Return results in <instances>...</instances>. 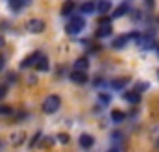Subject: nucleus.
<instances>
[{
    "mask_svg": "<svg viewBox=\"0 0 159 152\" xmlns=\"http://www.w3.org/2000/svg\"><path fill=\"white\" fill-rule=\"evenodd\" d=\"M44 28H46V24H44L41 19H30V21L26 22V30H28L30 34H43Z\"/></svg>",
    "mask_w": 159,
    "mask_h": 152,
    "instance_id": "nucleus-3",
    "label": "nucleus"
},
{
    "mask_svg": "<svg viewBox=\"0 0 159 152\" xmlns=\"http://www.w3.org/2000/svg\"><path fill=\"white\" fill-rule=\"evenodd\" d=\"M48 67H50L48 58L41 54V58L37 59V63H35V69H37V71H41V73H46V71H48Z\"/></svg>",
    "mask_w": 159,
    "mask_h": 152,
    "instance_id": "nucleus-13",
    "label": "nucleus"
},
{
    "mask_svg": "<svg viewBox=\"0 0 159 152\" xmlns=\"http://www.w3.org/2000/svg\"><path fill=\"white\" fill-rule=\"evenodd\" d=\"M80 9H81V13L85 15V13H93V11L96 9V6H94V2H83Z\"/></svg>",
    "mask_w": 159,
    "mask_h": 152,
    "instance_id": "nucleus-18",
    "label": "nucleus"
},
{
    "mask_svg": "<svg viewBox=\"0 0 159 152\" xmlns=\"http://www.w3.org/2000/svg\"><path fill=\"white\" fill-rule=\"evenodd\" d=\"M124 119H126V113H124V112H120V110H113V112H111V121H113V122L119 124V122H124Z\"/></svg>",
    "mask_w": 159,
    "mask_h": 152,
    "instance_id": "nucleus-17",
    "label": "nucleus"
},
{
    "mask_svg": "<svg viewBox=\"0 0 159 152\" xmlns=\"http://www.w3.org/2000/svg\"><path fill=\"white\" fill-rule=\"evenodd\" d=\"M128 41H129V39H128V36H119V37H115L113 39V48H124V46H126V45H128Z\"/></svg>",
    "mask_w": 159,
    "mask_h": 152,
    "instance_id": "nucleus-14",
    "label": "nucleus"
},
{
    "mask_svg": "<svg viewBox=\"0 0 159 152\" xmlns=\"http://www.w3.org/2000/svg\"><path fill=\"white\" fill-rule=\"evenodd\" d=\"M59 106H61V98L57 97V95H48L44 100H43V112L46 115H52V113H56L57 110H59Z\"/></svg>",
    "mask_w": 159,
    "mask_h": 152,
    "instance_id": "nucleus-1",
    "label": "nucleus"
},
{
    "mask_svg": "<svg viewBox=\"0 0 159 152\" xmlns=\"http://www.w3.org/2000/svg\"><path fill=\"white\" fill-rule=\"evenodd\" d=\"M13 113V106L9 104H0V115H11Z\"/></svg>",
    "mask_w": 159,
    "mask_h": 152,
    "instance_id": "nucleus-19",
    "label": "nucleus"
},
{
    "mask_svg": "<svg viewBox=\"0 0 159 152\" xmlns=\"http://www.w3.org/2000/svg\"><path fill=\"white\" fill-rule=\"evenodd\" d=\"M124 98H126L129 104H139V102H141V93H137L135 89H133V91H126V93H124Z\"/></svg>",
    "mask_w": 159,
    "mask_h": 152,
    "instance_id": "nucleus-10",
    "label": "nucleus"
},
{
    "mask_svg": "<svg viewBox=\"0 0 159 152\" xmlns=\"http://www.w3.org/2000/svg\"><path fill=\"white\" fill-rule=\"evenodd\" d=\"M94 145V137L91 134H81L80 135V147L81 149H91Z\"/></svg>",
    "mask_w": 159,
    "mask_h": 152,
    "instance_id": "nucleus-8",
    "label": "nucleus"
},
{
    "mask_svg": "<svg viewBox=\"0 0 159 152\" xmlns=\"http://www.w3.org/2000/svg\"><path fill=\"white\" fill-rule=\"evenodd\" d=\"M74 9H76V2L74 0H65L63 6H61V15L63 17H69V15L74 13Z\"/></svg>",
    "mask_w": 159,
    "mask_h": 152,
    "instance_id": "nucleus-6",
    "label": "nucleus"
},
{
    "mask_svg": "<svg viewBox=\"0 0 159 152\" xmlns=\"http://www.w3.org/2000/svg\"><path fill=\"white\" fill-rule=\"evenodd\" d=\"M2 45H4V39L0 37V46H2Z\"/></svg>",
    "mask_w": 159,
    "mask_h": 152,
    "instance_id": "nucleus-29",
    "label": "nucleus"
},
{
    "mask_svg": "<svg viewBox=\"0 0 159 152\" xmlns=\"http://www.w3.org/2000/svg\"><path fill=\"white\" fill-rule=\"evenodd\" d=\"M69 78L74 82V83H87V80H89V76H87V71H72L70 74H69Z\"/></svg>",
    "mask_w": 159,
    "mask_h": 152,
    "instance_id": "nucleus-5",
    "label": "nucleus"
},
{
    "mask_svg": "<svg viewBox=\"0 0 159 152\" xmlns=\"http://www.w3.org/2000/svg\"><path fill=\"white\" fill-rule=\"evenodd\" d=\"M43 145H46V147H50V145H52V139H44V143H43Z\"/></svg>",
    "mask_w": 159,
    "mask_h": 152,
    "instance_id": "nucleus-26",
    "label": "nucleus"
},
{
    "mask_svg": "<svg viewBox=\"0 0 159 152\" xmlns=\"http://www.w3.org/2000/svg\"><path fill=\"white\" fill-rule=\"evenodd\" d=\"M41 58V52H34V54H30V56H26L24 59H22V63H20V69H28V67H35V63H37V59Z\"/></svg>",
    "mask_w": 159,
    "mask_h": 152,
    "instance_id": "nucleus-4",
    "label": "nucleus"
},
{
    "mask_svg": "<svg viewBox=\"0 0 159 152\" xmlns=\"http://www.w3.org/2000/svg\"><path fill=\"white\" fill-rule=\"evenodd\" d=\"M6 93H7V87H6V85H0V98L6 97Z\"/></svg>",
    "mask_w": 159,
    "mask_h": 152,
    "instance_id": "nucleus-24",
    "label": "nucleus"
},
{
    "mask_svg": "<svg viewBox=\"0 0 159 152\" xmlns=\"http://www.w3.org/2000/svg\"><path fill=\"white\" fill-rule=\"evenodd\" d=\"M24 139H26L24 132H15V134H11V137H9V141H11V145H13V147L22 145V143H24Z\"/></svg>",
    "mask_w": 159,
    "mask_h": 152,
    "instance_id": "nucleus-11",
    "label": "nucleus"
},
{
    "mask_svg": "<svg viewBox=\"0 0 159 152\" xmlns=\"http://www.w3.org/2000/svg\"><path fill=\"white\" fill-rule=\"evenodd\" d=\"M96 9L100 11V15H106V13L111 9V2H109V0H102V2H98Z\"/></svg>",
    "mask_w": 159,
    "mask_h": 152,
    "instance_id": "nucleus-16",
    "label": "nucleus"
},
{
    "mask_svg": "<svg viewBox=\"0 0 159 152\" xmlns=\"http://www.w3.org/2000/svg\"><path fill=\"white\" fill-rule=\"evenodd\" d=\"M57 139H59L61 143H69V135H67V134H59V135H57Z\"/></svg>",
    "mask_w": 159,
    "mask_h": 152,
    "instance_id": "nucleus-23",
    "label": "nucleus"
},
{
    "mask_svg": "<svg viewBox=\"0 0 159 152\" xmlns=\"http://www.w3.org/2000/svg\"><path fill=\"white\" fill-rule=\"evenodd\" d=\"M157 76H159V73H157Z\"/></svg>",
    "mask_w": 159,
    "mask_h": 152,
    "instance_id": "nucleus-32",
    "label": "nucleus"
},
{
    "mask_svg": "<svg viewBox=\"0 0 159 152\" xmlns=\"http://www.w3.org/2000/svg\"><path fill=\"white\" fill-rule=\"evenodd\" d=\"M98 100H100L102 104H109V100H111V98H109V95H106V93H100V95H98Z\"/></svg>",
    "mask_w": 159,
    "mask_h": 152,
    "instance_id": "nucleus-20",
    "label": "nucleus"
},
{
    "mask_svg": "<svg viewBox=\"0 0 159 152\" xmlns=\"http://www.w3.org/2000/svg\"><path fill=\"white\" fill-rule=\"evenodd\" d=\"M107 152H120V150H119V149H109Z\"/></svg>",
    "mask_w": 159,
    "mask_h": 152,
    "instance_id": "nucleus-28",
    "label": "nucleus"
},
{
    "mask_svg": "<svg viewBox=\"0 0 159 152\" xmlns=\"http://www.w3.org/2000/svg\"><path fill=\"white\" fill-rule=\"evenodd\" d=\"M83 26H85V21L81 17H72V21L67 24V34L69 36H76V34H80L83 30Z\"/></svg>",
    "mask_w": 159,
    "mask_h": 152,
    "instance_id": "nucleus-2",
    "label": "nucleus"
},
{
    "mask_svg": "<svg viewBox=\"0 0 159 152\" xmlns=\"http://www.w3.org/2000/svg\"><path fill=\"white\" fill-rule=\"evenodd\" d=\"M157 147H159V143H157Z\"/></svg>",
    "mask_w": 159,
    "mask_h": 152,
    "instance_id": "nucleus-31",
    "label": "nucleus"
},
{
    "mask_svg": "<svg viewBox=\"0 0 159 152\" xmlns=\"http://www.w3.org/2000/svg\"><path fill=\"white\" fill-rule=\"evenodd\" d=\"M4 69V56H0V71Z\"/></svg>",
    "mask_w": 159,
    "mask_h": 152,
    "instance_id": "nucleus-27",
    "label": "nucleus"
},
{
    "mask_svg": "<svg viewBox=\"0 0 159 152\" xmlns=\"http://www.w3.org/2000/svg\"><path fill=\"white\" fill-rule=\"evenodd\" d=\"M144 2H146L148 7H154V0H144Z\"/></svg>",
    "mask_w": 159,
    "mask_h": 152,
    "instance_id": "nucleus-25",
    "label": "nucleus"
},
{
    "mask_svg": "<svg viewBox=\"0 0 159 152\" xmlns=\"http://www.w3.org/2000/svg\"><path fill=\"white\" fill-rule=\"evenodd\" d=\"M131 82V78L129 76H122V78H115L113 82H111V87L115 89V91H120V89H124L128 83Z\"/></svg>",
    "mask_w": 159,
    "mask_h": 152,
    "instance_id": "nucleus-7",
    "label": "nucleus"
},
{
    "mask_svg": "<svg viewBox=\"0 0 159 152\" xmlns=\"http://www.w3.org/2000/svg\"><path fill=\"white\" fill-rule=\"evenodd\" d=\"M87 69H89V59L85 56H81V58H78L74 61V69L72 71H87Z\"/></svg>",
    "mask_w": 159,
    "mask_h": 152,
    "instance_id": "nucleus-12",
    "label": "nucleus"
},
{
    "mask_svg": "<svg viewBox=\"0 0 159 152\" xmlns=\"http://www.w3.org/2000/svg\"><path fill=\"white\" fill-rule=\"evenodd\" d=\"M0 147H2V143H0Z\"/></svg>",
    "mask_w": 159,
    "mask_h": 152,
    "instance_id": "nucleus-30",
    "label": "nucleus"
},
{
    "mask_svg": "<svg viewBox=\"0 0 159 152\" xmlns=\"http://www.w3.org/2000/svg\"><path fill=\"white\" fill-rule=\"evenodd\" d=\"M39 139H41V132H37V134L32 137V141H30V147H35V143H37Z\"/></svg>",
    "mask_w": 159,
    "mask_h": 152,
    "instance_id": "nucleus-21",
    "label": "nucleus"
},
{
    "mask_svg": "<svg viewBox=\"0 0 159 152\" xmlns=\"http://www.w3.org/2000/svg\"><path fill=\"white\" fill-rule=\"evenodd\" d=\"M144 89H148V83H139V85L135 87V91H137V93H143Z\"/></svg>",
    "mask_w": 159,
    "mask_h": 152,
    "instance_id": "nucleus-22",
    "label": "nucleus"
},
{
    "mask_svg": "<svg viewBox=\"0 0 159 152\" xmlns=\"http://www.w3.org/2000/svg\"><path fill=\"white\" fill-rule=\"evenodd\" d=\"M129 11V6L128 4H120L119 7H115V11H113V19H119L122 15H126Z\"/></svg>",
    "mask_w": 159,
    "mask_h": 152,
    "instance_id": "nucleus-15",
    "label": "nucleus"
},
{
    "mask_svg": "<svg viewBox=\"0 0 159 152\" xmlns=\"http://www.w3.org/2000/svg\"><path fill=\"white\" fill-rule=\"evenodd\" d=\"M111 32H113V28H111L109 22H107V24H100L98 30H96V37H109Z\"/></svg>",
    "mask_w": 159,
    "mask_h": 152,
    "instance_id": "nucleus-9",
    "label": "nucleus"
}]
</instances>
